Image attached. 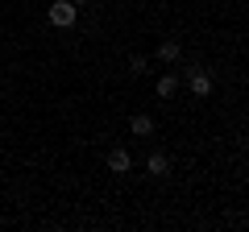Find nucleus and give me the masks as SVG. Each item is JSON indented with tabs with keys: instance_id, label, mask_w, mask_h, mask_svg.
<instances>
[{
	"instance_id": "obj_1",
	"label": "nucleus",
	"mask_w": 249,
	"mask_h": 232,
	"mask_svg": "<svg viewBox=\"0 0 249 232\" xmlns=\"http://www.w3.org/2000/svg\"><path fill=\"white\" fill-rule=\"evenodd\" d=\"M46 17H50V25H54V29H71V25H75V17H79V4H71V0H54Z\"/></svg>"
},
{
	"instance_id": "obj_2",
	"label": "nucleus",
	"mask_w": 249,
	"mask_h": 232,
	"mask_svg": "<svg viewBox=\"0 0 249 232\" xmlns=\"http://www.w3.org/2000/svg\"><path fill=\"white\" fill-rule=\"evenodd\" d=\"M187 87H191L196 99H208V96H212V75H208V71H187Z\"/></svg>"
},
{
	"instance_id": "obj_3",
	"label": "nucleus",
	"mask_w": 249,
	"mask_h": 232,
	"mask_svg": "<svg viewBox=\"0 0 249 232\" xmlns=\"http://www.w3.org/2000/svg\"><path fill=\"white\" fill-rule=\"evenodd\" d=\"M108 170H112V174H129V170H133V158H129L124 145H116V149L108 153Z\"/></svg>"
},
{
	"instance_id": "obj_4",
	"label": "nucleus",
	"mask_w": 249,
	"mask_h": 232,
	"mask_svg": "<svg viewBox=\"0 0 249 232\" xmlns=\"http://www.w3.org/2000/svg\"><path fill=\"white\" fill-rule=\"evenodd\" d=\"M145 170H150L154 179H166V174H170V158H166L162 149H154L150 158H145Z\"/></svg>"
},
{
	"instance_id": "obj_5",
	"label": "nucleus",
	"mask_w": 249,
	"mask_h": 232,
	"mask_svg": "<svg viewBox=\"0 0 249 232\" xmlns=\"http://www.w3.org/2000/svg\"><path fill=\"white\" fill-rule=\"evenodd\" d=\"M129 133H133V137H150V133H154V120H150L145 112L129 116Z\"/></svg>"
},
{
	"instance_id": "obj_6",
	"label": "nucleus",
	"mask_w": 249,
	"mask_h": 232,
	"mask_svg": "<svg viewBox=\"0 0 249 232\" xmlns=\"http://www.w3.org/2000/svg\"><path fill=\"white\" fill-rule=\"evenodd\" d=\"M178 58H183V46H178L175 37H170V42H162V46H158V63H178Z\"/></svg>"
},
{
	"instance_id": "obj_7",
	"label": "nucleus",
	"mask_w": 249,
	"mask_h": 232,
	"mask_svg": "<svg viewBox=\"0 0 249 232\" xmlns=\"http://www.w3.org/2000/svg\"><path fill=\"white\" fill-rule=\"evenodd\" d=\"M175 91H178V75H162V79H158V96L170 99Z\"/></svg>"
},
{
	"instance_id": "obj_8",
	"label": "nucleus",
	"mask_w": 249,
	"mask_h": 232,
	"mask_svg": "<svg viewBox=\"0 0 249 232\" xmlns=\"http://www.w3.org/2000/svg\"><path fill=\"white\" fill-rule=\"evenodd\" d=\"M145 66H150V63H145L142 54H133V58H129V71H133V75H145Z\"/></svg>"
},
{
	"instance_id": "obj_9",
	"label": "nucleus",
	"mask_w": 249,
	"mask_h": 232,
	"mask_svg": "<svg viewBox=\"0 0 249 232\" xmlns=\"http://www.w3.org/2000/svg\"><path fill=\"white\" fill-rule=\"evenodd\" d=\"M71 4H88V0H71Z\"/></svg>"
}]
</instances>
